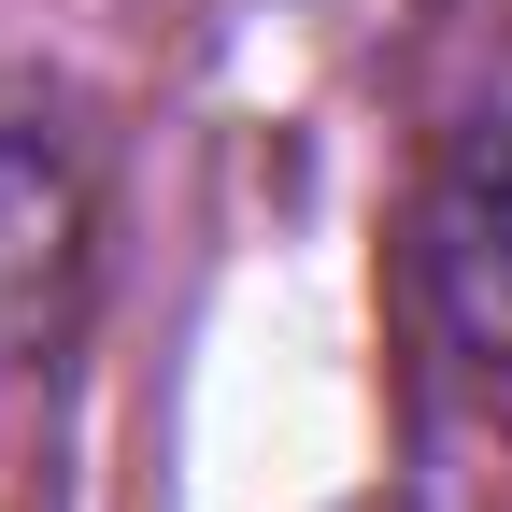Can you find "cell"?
Listing matches in <instances>:
<instances>
[{
    "mask_svg": "<svg viewBox=\"0 0 512 512\" xmlns=\"http://www.w3.org/2000/svg\"><path fill=\"white\" fill-rule=\"evenodd\" d=\"M57 242H72V185H57V143H0V342L43 313Z\"/></svg>",
    "mask_w": 512,
    "mask_h": 512,
    "instance_id": "obj_2",
    "label": "cell"
},
{
    "mask_svg": "<svg viewBox=\"0 0 512 512\" xmlns=\"http://www.w3.org/2000/svg\"><path fill=\"white\" fill-rule=\"evenodd\" d=\"M427 313L470 370L512 384V15L470 43L456 100H441V143H427Z\"/></svg>",
    "mask_w": 512,
    "mask_h": 512,
    "instance_id": "obj_1",
    "label": "cell"
}]
</instances>
